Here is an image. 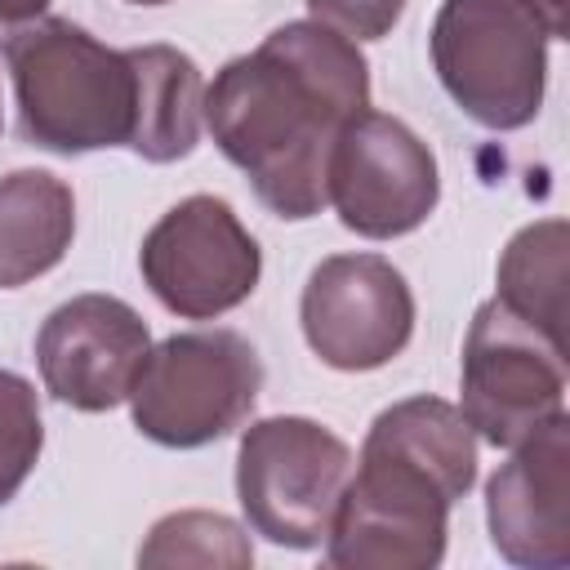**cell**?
<instances>
[{"label":"cell","mask_w":570,"mask_h":570,"mask_svg":"<svg viewBox=\"0 0 570 570\" xmlns=\"http://www.w3.org/2000/svg\"><path fill=\"white\" fill-rule=\"evenodd\" d=\"M298 321L307 347L343 374H365L405 352L414 334V294L383 254H330L312 267Z\"/></svg>","instance_id":"10"},{"label":"cell","mask_w":570,"mask_h":570,"mask_svg":"<svg viewBox=\"0 0 570 570\" xmlns=\"http://www.w3.org/2000/svg\"><path fill=\"white\" fill-rule=\"evenodd\" d=\"M138 566H227V570H245L254 566V548L245 539V530L223 517V512H169L160 517L142 548H138Z\"/></svg>","instance_id":"16"},{"label":"cell","mask_w":570,"mask_h":570,"mask_svg":"<svg viewBox=\"0 0 570 570\" xmlns=\"http://www.w3.org/2000/svg\"><path fill=\"white\" fill-rule=\"evenodd\" d=\"M138 272L174 316L214 321L258 289L263 249L223 196L200 191L156 218L142 236Z\"/></svg>","instance_id":"8"},{"label":"cell","mask_w":570,"mask_h":570,"mask_svg":"<svg viewBox=\"0 0 570 570\" xmlns=\"http://www.w3.org/2000/svg\"><path fill=\"white\" fill-rule=\"evenodd\" d=\"M476 485V432L441 396L387 405L343 485L325 534L334 570H432L445 557L450 508Z\"/></svg>","instance_id":"2"},{"label":"cell","mask_w":570,"mask_h":570,"mask_svg":"<svg viewBox=\"0 0 570 570\" xmlns=\"http://www.w3.org/2000/svg\"><path fill=\"white\" fill-rule=\"evenodd\" d=\"M499 303L566 347V223L539 218L521 227L499 258Z\"/></svg>","instance_id":"15"},{"label":"cell","mask_w":570,"mask_h":570,"mask_svg":"<svg viewBox=\"0 0 570 570\" xmlns=\"http://www.w3.org/2000/svg\"><path fill=\"white\" fill-rule=\"evenodd\" d=\"M151 352L147 321L116 294H76L36 334L40 383L53 401L102 414L116 410Z\"/></svg>","instance_id":"11"},{"label":"cell","mask_w":570,"mask_h":570,"mask_svg":"<svg viewBox=\"0 0 570 570\" xmlns=\"http://www.w3.org/2000/svg\"><path fill=\"white\" fill-rule=\"evenodd\" d=\"M548 22L534 0H441L428 53L441 89L481 129H525L548 89Z\"/></svg>","instance_id":"4"},{"label":"cell","mask_w":570,"mask_h":570,"mask_svg":"<svg viewBox=\"0 0 570 570\" xmlns=\"http://www.w3.org/2000/svg\"><path fill=\"white\" fill-rule=\"evenodd\" d=\"M0 129H4V111H0Z\"/></svg>","instance_id":"22"},{"label":"cell","mask_w":570,"mask_h":570,"mask_svg":"<svg viewBox=\"0 0 570 570\" xmlns=\"http://www.w3.org/2000/svg\"><path fill=\"white\" fill-rule=\"evenodd\" d=\"M365 107L370 62L356 40L298 18L214 76L205 89V129L276 218L303 223L330 205V147Z\"/></svg>","instance_id":"1"},{"label":"cell","mask_w":570,"mask_h":570,"mask_svg":"<svg viewBox=\"0 0 570 570\" xmlns=\"http://www.w3.org/2000/svg\"><path fill=\"white\" fill-rule=\"evenodd\" d=\"M125 53L134 67L129 151L151 165H174L191 156L205 125V80L196 58L174 45H138Z\"/></svg>","instance_id":"13"},{"label":"cell","mask_w":570,"mask_h":570,"mask_svg":"<svg viewBox=\"0 0 570 570\" xmlns=\"http://www.w3.org/2000/svg\"><path fill=\"white\" fill-rule=\"evenodd\" d=\"M534 4H539L543 22H548L552 40H561V36H566V0H534Z\"/></svg>","instance_id":"20"},{"label":"cell","mask_w":570,"mask_h":570,"mask_svg":"<svg viewBox=\"0 0 570 570\" xmlns=\"http://www.w3.org/2000/svg\"><path fill=\"white\" fill-rule=\"evenodd\" d=\"M356 459L343 436L303 414L254 419L236 450V499L249 534L276 548H321Z\"/></svg>","instance_id":"6"},{"label":"cell","mask_w":570,"mask_h":570,"mask_svg":"<svg viewBox=\"0 0 570 570\" xmlns=\"http://www.w3.org/2000/svg\"><path fill=\"white\" fill-rule=\"evenodd\" d=\"M263 392V361L236 330H187L156 343L129 387L134 428L165 450H200L236 432Z\"/></svg>","instance_id":"5"},{"label":"cell","mask_w":570,"mask_h":570,"mask_svg":"<svg viewBox=\"0 0 570 570\" xmlns=\"http://www.w3.org/2000/svg\"><path fill=\"white\" fill-rule=\"evenodd\" d=\"M40 450H45V423H40L36 387L22 374L0 370V508L22 490Z\"/></svg>","instance_id":"17"},{"label":"cell","mask_w":570,"mask_h":570,"mask_svg":"<svg viewBox=\"0 0 570 570\" xmlns=\"http://www.w3.org/2000/svg\"><path fill=\"white\" fill-rule=\"evenodd\" d=\"M76 236V196L49 169H13L0 178V289L31 285L53 272Z\"/></svg>","instance_id":"14"},{"label":"cell","mask_w":570,"mask_h":570,"mask_svg":"<svg viewBox=\"0 0 570 570\" xmlns=\"http://www.w3.org/2000/svg\"><path fill=\"white\" fill-rule=\"evenodd\" d=\"M325 196L338 223L365 240H396L428 223L441 200L432 147L387 111H356L325 165Z\"/></svg>","instance_id":"9"},{"label":"cell","mask_w":570,"mask_h":570,"mask_svg":"<svg viewBox=\"0 0 570 570\" xmlns=\"http://www.w3.org/2000/svg\"><path fill=\"white\" fill-rule=\"evenodd\" d=\"M49 9V0H0V22L18 27V22H36Z\"/></svg>","instance_id":"19"},{"label":"cell","mask_w":570,"mask_h":570,"mask_svg":"<svg viewBox=\"0 0 570 570\" xmlns=\"http://www.w3.org/2000/svg\"><path fill=\"white\" fill-rule=\"evenodd\" d=\"M485 525L503 561L521 570L570 566V419L566 410L512 445L485 481Z\"/></svg>","instance_id":"12"},{"label":"cell","mask_w":570,"mask_h":570,"mask_svg":"<svg viewBox=\"0 0 570 570\" xmlns=\"http://www.w3.org/2000/svg\"><path fill=\"white\" fill-rule=\"evenodd\" d=\"M566 410V347L485 298L463 338L459 414L494 450H512Z\"/></svg>","instance_id":"7"},{"label":"cell","mask_w":570,"mask_h":570,"mask_svg":"<svg viewBox=\"0 0 570 570\" xmlns=\"http://www.w3.org/2000/svg\"><path fill=\"white\" fill-rule=\"evenodd\" d=\"M129 4H169V0H129Z\"/></svg>","instance_id":"21"},{"label":"cell","mask_w":570,"mask_h":570,"mask_svg":"<svg viewBox=\"0 0 570 570\" xmlns=\"http://www.w3.org/2000/svg\"><path fill=\"white\" fill-rule=\"evenodd\" d=\"M307 13L347 40H383L401 22L405 0H307Z\"/></svg>","instance_id":"18"},{"label":"cell","mask_w":570,"mask_h":570,"mask_svg":"<svg viewBox=\"0 0 570 570\" xmlns=\"http://www.w3.org/2000/svg\"><path fill=\"white\" fill-rule=\"evenodd\" d=\"M22 142L53 156L129 147L134 67L71 18H36L4 36Z\"/></svg>","instance_id":"3"}]
</instances>
